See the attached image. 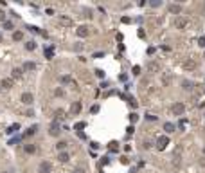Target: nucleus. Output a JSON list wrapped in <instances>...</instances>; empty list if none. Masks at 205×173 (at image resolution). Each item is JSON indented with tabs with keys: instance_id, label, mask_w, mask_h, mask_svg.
I'll return each mask as SVG.
<instances>
[{
	"instance_id": "nucleus-15",
	"label": "nucleus",
	"mask_w": 205,
	"mask_h": 173,
	"mask_svg": "<svg viewBox=\"0 0 205 173\" xmlns=\"http://www.w3.org/2000/svg\"><path fill=\"white\" fill-rule=\"evenodd\" d=\"M58 159H59V162H68V159H70V155H68L67 151H59Z\"/></svg>"
},
{
	"instance_id": "nucleus-19",
	"label": "nucleus",
	"mask_w": 205,
	"mask_h": 173,
	"mask_svg": "<svg viewBox=\"0 0 205 173\" xmlns=\"http://www.w3.org/2000/svg\"><path fill=\"white\" fill-rule=\"evenodd\" d=\"M164 130H166V134H173V132H175V124L173 123H166V124H164Z\"/></svg>"
},
{
	"instance_id": "nucleus-24",
	"label": "nucleus",
	"mask_w": 205,
	"mask_h": 173,
	"mask_svg": "<svg viewBox=\"0 0 205 173\" xmlns=\"http://www.w3.org/2000/svg\"><path fill=\"white\" fill-rule=\"evenodd\" d=\"M36 130H38V126H31V128L25 132V137H31V135H34V134H36Z\"/></svg>"
},
{
	"instance_id": "nucleus-40",
	"label": "nucleus",
	"mask_w": 205,
	"mask_h": 173,
	"mask_svg": "<svg viewBox=\"0 0 205 173\" xmlns=\"http://www.w3.org/2000/svg\"><path fill=\"white\" fill-rule=\"evenodd\" d=\"M198 43H200V45H202V47H205V36H202L200 40H198Z\"/></svg>"
},
{
	"instance_id": "nucleus-11",
	"label": "nucleus",
	"mask_w": 205,
	"mask_h": 173,
	"mask_svg": "<svg viewBox=\"0 0 205 173\" xmlns=\"http://www.w3.org/2000/svg\"><path fill=\"white\" fill-rule=\"evenodd\" d=\"M78 36L79 38H86L88 36V27H86V25H81V27H78Z\"/></svg>"
},
{
	"instance_id": "nucleus-30",
	"label": "nucleus",
	"mask_w": 205,
	"mask_h": 173,
	"mask_svg": "<svg viewBox=\"0 0 205 173\" xmlns=\"http://www.w3.org/2000/svg\"><path fill=\"white\" fill-rule=\"evenodd\" d=\"M160 4H162V0H151V2H149V5H151V7H158Z\"/></svg>"
},
{
	"instance_id": "nucleus-2",
	"label": "nucleus",
	"mask_w": 205,
	"mask_h": 173,
	"mask_svg": "<svg viewBox=\"0 0 205 173\" xmlns=\"http://www.w3.org/2000/svg\"><path fill=\"white\" fill-rule=\"evenodd\" d=\"M183 112H185V105H183V103L178 101V103L173 105V114H175V116H182Z\"/></svg>"
},
{
	"instance_id": "nucleus-12",
	"label": "nucleus",
	"mask_w": 205,
	"mask_h": 173,
	"mask_svg": "<svg viewBox=\"0 0 205 173\" xmlns=\"http://www.w3.org/2000/svg\"><path fill=\"white\" fill-rule=\"evenodd\" d=\"M79 112H81V103H79V101L72 103V106H70V114L76 116V114H79Z\"/></svg>"
},
{
	"instance_id": "nucleus-32",
	"label": "nucleus",
	"mask_w": 205,
	"mask_h": 173,
	"mask_svg": "<svg viewBox=\"0 0 205 173\" xmlns=\"http://www.w3.org/2000/svg\"><path fill=\"white\" fill-rule=\"evenodd\" d=\"M137 119H139V116H137V114H131V116H129V123H137Z\"/></svg>"
},
{
	"instance_id": "nucleus-36",
	"label": "nucleus",
	"mask_w": 205,
	"mask_h": 173,
	"mask_svg": "<svg viewBox=\"0 0 205 173\" xmlns=\"http://www.w3.org/2000/svg\"><path fill=\"white\" fill-rule=\"evenodd\" d=\"M54 94H56V96H63V89H56V90H54Z\"/></svg>"
},
{
	"instance_id": "nucleus-31",
	"label": "nucleus",
	"mask_w": 205,
	"mask_h": 173,
	"mask_svg": "<svg viewBox=\"0 0 205 173\" xmlns=\"http://www.w3.org/2000/svg\"><path fill=\"white\" fill-rule=\"evenodd\" d=\"M61 83H72V78L70 76H63L61 78Z\"/></svg>"
},
{
	"instance_id": "nucleus-4",
	"label": "nucleus",
	"mask_w": 205,
	"mask_h": 173,
	"mask_svg": "<svg viewBox=\"0 0 205 173\" xmlns=\"http://www.w3.org/2000/svg\"><path fill=\"white\" fill-rule=\"evenodd\" d=\"M59 132H61V126H59V123H56V121H54V123L51 124V130H49V134H51L52 137H56V135H59Z\"/></svg>"
},
{
	"instance_id": "nucleus-14",
	"label": "nucleus",
	"mask_w": 205,
	"mask_h": 173,
	"mask_svg": "<svg viewBox=\"0 0 205 173\" xmlns=\"http://www.w3.org/2000/svg\"><path fill=\"white\" fill-rule=\"evenodd\" d=\"M59 22L63 25H72V18L67 16V15H59Z\"/></svg>"
},
{
	"instance_id": "nucleus-41",
	"label": "nucleus",
	"mask_w": 205,
	"mask_h": 173,
	"mask_svg": "<svg viewBox=\"0 0 205 173\" xmlns=\"http://www.w3.org/2000/svg\"><path fill=\"white\" fill-rule=\"evenodd\" d=\"M72 173H86V171H85L83 168H76V170H74V171H72Z\"/></svg>"
},
{
	"instance_id": "nucleus-6",
	"label": "nucleus",
	"mask_w": 205,
	"mask_h": 173,
	"mask_svg": "<svg viewBox=\"0 0 205 173\" xmlns=\"http://www.w3.org/2000/svg\"><path fill=\"white\" fill-rule=\"evenodd\" d=\"M51 170H52V164L49 161H43L40 164V173H51Z\"/></svg>"
},
{
	"instance_id": "nucleus-5",
	"label": "nucleus",
	"mask_w": 205,
	"mask_h": 173,
	"mask_svg": "<svg viewBox=\"0 0 205 173\" xmlns=\"http://www.w3.org/2000/svg\"><path fill=\"white\" fill-rule=\"evenodd\" d=\"M20 99H22V103H24V105H31V103L34 101V97H32V94H31V92H24Z\"/></svg>"
},
{
	"instance_id": "nucleus-43",
	"label": "nucleus",
	"mask_w": 205,
	"mask_h": 173,
	"mask_svg": "<svg viewBox=\"0 0 205 173\" xmlns=\"http://www.w3.org/2000/svg\"><path fill=\"white\" fill-rule=\"evenodd\" d=\"M200 164H202V166H205V161H203V159H202V162H200Z\"/></svg>"
},
{
	"instance_id": "nucleus-44",
	"label": "nucleus",
	"mask_w": 205,
	"mask_h": 173,
	"mask_svg": "<svg viewBox=\"0 0 205 173\" xmlns=\"http://www.w3.org/2000/svg\"><path fill=\"white\" fill-rule=\"evenodd\" d=\"M203 155H205V146H203Z\"/></svg>"
},
{
	"instance_id": "nucleus-1",
	"label": "nucleus",
	"mask_w": 205,
	"mask_h": 173,
	"mask_svg": "<svg viewBox=\"0 0 205 173\" xmlns=\"http://www.w3.org/2000/svg\"><path fill=\"white\" fill-rule=\"evenodd\" d=\"M146 69H148V72H151V74H156V72H160V63L158 61H148Z\"/></svg>"
},
{
	"instance_id": "nucleus-46",
	"label": "nucleus",
	"mask_w": 205,
	"mask_h": 173,
	"mask_svg": "<svg viewBox=\"0 0 205 173\" xmlns=\"http://www.w3.org/2000/svg\"><path fill=\"white\" fill-rule=\"evenodd\" d=\"M203 58H205V54H203Z\"/></svg>"
},
{
	"instance_id": "nucleus-22",
	"label": "nucleus",
	"mask_w": 205,
	"mask_h": 173,
	"mask_svg": "<svg viewBox=\"0 0 205 173\" xmlns=\"http://www.w3.org/2000/svg\"><path fill=\"white\" fill-rule=\"evenodd\" d=\"M16 130H20V124H18V123H16V124H11V126H9V128L5 130V132H7V134H15Z\"/></svg>"
},
{
	"instance_id": "nucleus-13",
	"label": "nucleus",
	"mask_w": 205,
	"mask_h": 173,
	"mask_svg": "<svg viewBox=\"0 0 205 173\" xmlns=\"http://www.w3.org/2000/svg\"><path fill=\"white\" fill-rule=\"evenodd\" d=\"M182 89L183 90H193L194 89V83L189 81V79H183V81H182Z\"/></svg>"
},
{
	"instance_id": "nucleus-20",
	"label": "nucleus",
	"mask_w": 205,
	"mask_h": 173,
	"mask_svg": "<svg viewBox=\"0 0 205 173\" xmlns=\"http://www.w3.org/2000/svg\"><path fill=\"white\" fill-rule=\"evenodd\" d=\"M67 146H68V143H67V141H58V143H56V148H58V151H63V150L67 148Z\"/></svg>"
},
{
	"instance_id": "nucleus-8",
	"label": "nucleus",
	"mask_w": 205,
	"mask_h": 173,
	"mask_svg": "<svg viewBox=\"0 0 205 173\" xmlns=\"http://www.w3.org/2000/svg\"><path fill=\"white\" fill-rule=\"evenodd\" d=\"M185 25H187V18H182V16H180V18L175 20V27H176V29H183Z\"/></svg>"
},
{
	"instance_id": "nucleus-7",
	"label": "nucleus",
	"mask_w": 205,
	"mask_h": 173,
	"mask_svg": "<svg viewBox=\"0 0 205 173\" xmlns=\"http://www.w3.org/2000/svg\"><path fill=\"white\" fill-rule=\"evenodd\" d=\"M169 13H171V15H180V13H182V5L180 4H171L169 5Z\"/></svg>"
},
{
	"instance_id": "nucleus-17",
	"label": "nucleus",
	"mask_w": 205,
	"mask_h": 173,
	"mask_svg": "<svg viewBox=\"0 0 205 173\" xmlns=\"http://www.w3.org/2000/svg\"><path fill=\"white\" fill-rule=\"evenodd\" d=\"M36 69V63L34 61H25L24 63V70H34Z\"/></svg>"
},
{
	"instance_id": "nucleus-42",
	"label": "nucleus",
	"mask_w": 205,
	"mask_h": 173,
	"mask_svg": "<svg viewBox=\"0 0 205 173\" xmlns=\"http://www.w3.org/2000/svg\"><path fill=\"white\" fill-rule=\"evenodd\" d=\"M146 119H148V121H155L156 117H155V116H146Z\"/></svg>"
},
{
	"instance_id": "nucleus-25",
	"label": "nucleus",
	"mask_w": 205,
	"mask_h": 173,
	"mask_svg": "<svg viewBox=\"0 0 205 173\" xmlns=\"http://www.w3.org/2000/svg\"><path fill=\"white\" fill-rule=\"evenodd\" d=\"M25 49L27 51H34V49H36V43H34V42H27L25 43Z\"/></svg>"
},
{
	"instance_id": "nucleus-16",
	"label": "nucleus",
	"mask_w": 205,
	"mask_h": 173,
	"mask_svg": "<svg viewBox=\"0 0 205 173\" xmlns=\"http://www.w3.org/2000/svg\"><path fill=\"white\" fill-rule=\"evenodd\" d=\"M13 40H15V42H22V40H24V32L22 31H15V32H13Z\"/></svg>"
},
{
	"instance_id": "nucleus-9",
	"label": "nucleus",
	"mask_w": 205,
	"mask_h": 173,
	"mask_svg": "<svg viewBox=\"0 0 205 173\" xmlns=\"http://www.w3.org/2000/svg\"><path fill=\"white\" fill-rule=\"evenodd\" d=\"M0 86H2V89H5V90H9L11 86H13V78H4L2 83H0Z\"/></svg>"
},
{
	"instance_id": "nucleus-29",
	"label": "nucleus",
	"mask_w": 205,
	"mask_h": 173,
	"mask_svg": "<svg viewBox=\"0 0 205 173\" xmlns=\"http://www.w3.org/2000/svg\"><path fill=\"white\" fill-rule=\"evenodd\" d=\"M4 29L11 31V29H15V25H13V22H4Z\"/></svg>"
},
{
	"instance_id": "nucleus-10",
	"label": "nucleus",
	"mask_w": 205,
	"mask_h": 173,
	"mask_svg": "<svg viewBox=\"0 0 205 173\" xmlns=\"http://www.w3.org/2000/svg\"><path fill=\"white\" fill-rule=\"evenodd\" d=\"M183 69H185V70L196 69V61H194V59H185V61H183Z\"/></svg>"
},
{
	"instance_id": "nucleus-39",
	"label": "nucleus",
	"mask_w": 205,
	"mask_h": 173,
	"mask_svg": "<svg viewBox=\"0 0 205 173\" xmlns=\"http://www.w3.org/2000/svg\"><path fill=\"white\" fill-rule=\"evenodd\" d=\"M133 74L139 76V74H140V67H133Z\"/></svg>"
},
{
	"instance_id": "nucleus-33",
	"label": "nucleus",
	"mask_w": 205,
	"mask_h": 173,
	"mask_svg": "<svg viewBox=\"0 0 205 173\" xmlns=\"http://www.w3.org/2000/svg\"><path fill=\"white\" fill-rule=\"evenodd\" d=\"M95 76H97V78H105V72H102L101 69H97V70H95Z\"/></svg>"
},
{
	"instance_id": "nucleus-18",
	"label": "nucleus",
	"mask_w": 205,
	"mask_h": 173,
	"mask_svg": "<svg viewBox=\"0 0 205 173\" xmlns=\"http://www.w3.org/2000/svg\"><path fill=\"white\" fill-rule=\"evenodd\" d=\"M24 150H25V153H34V151H36V146H34V144H25L24 146Z\"/></svg>"
},
{
	"instance_id": "nucleus-35",
	"label": "nucleus",
	"mask_w": 205,
	"mask_h": 173,
	"mask_svg": "<svg viewBox=\"0 0 205 173\" xmlns=\"http://www.w3.org/2000/svg\"><path fill=\"white\" fill-rule=\"evenodd\" d=\"M94 58H97V59H99V58H105V52H95Z\"/></svg>"
},
{
	"instance_id": "nucleus-34",
	"label": "nucleus",
	"mask_w": 205,
	"mask_h": 173,
	"mask_svg": "<svg viewBox=\"0 0 205 173\" xmlns=\"http://www.w3.org/2000/svg\"><path fill=\"white\" fill-rule=\"evenodd\" d=\"M0 22H5V13L0 9Z\"/></svg>"
},
{
	"instance_id": "nucleus-37",
	"label": "nucleus",
	"mask_w": 205,
	"mask_h": 173,
	"mask_svg": "<svg viewBox=\"0 0 205 173\" xmlns=\"http://www.w3.org/2000/svg\"><path fill=\"white\" fill-rule=\"evenodd\" d=\"M142 148H146V150H148V148H151V143H148V141H144V143H142Z\"/></svg>"
},
{
	"instance_id": "nucleus-26",
	"label": "nucleus",
	"mask_w": 205,
	"mask_h": 173,
	"mask_svg": "<svg viewBox=\"0 0 205 173\" xmlns=\"http://www.w3.org/2000/svg\"><path fill=\"white\" fill-rule=\"evenodd\" d=\"M173 166H176V168L180 166V155H178V153L173 155Z\"/></svg>"
},
{
	"instance_id": "nucleus-45",
	"label": "nucleus",
	"mask_w": 205,
	"mask_h": 173,
	"mask_svg": "<svg viewBox=\"0 0 205 173\" xmlns=\"http://www.w3.org/2000/svg\"><path fill=\"white\" fill-rule=\"evenodd\" d=\"M0 42H2V34H0Z\"/></svg>"
},
{
	"instance_id": "nucleus-3",
	"label": "nucleus",
	"mask_w": 205,
	"mask_h": 173,
	"mask_svg": "<svg viewBox=\"0 0 205 173\" xmlns=\"http://www.w3.org/2000/svg\"><path fill=\"white\" fill-rule=\"evenodd\" d=\"M167 144H169L167 135H162V137H158V141H156V148H158V150H166Z\"/></svg>"
},
{
	"instance_id": "nucleus-21",
	"label": "nucleus",
	"mask_w": 205,
	"mask_h": 173,
	"mask_svg": "<svg viewBox=\"0 0 205 173\" xmlns=\"http://www.w3.org/2000/svg\"><path fill=\"white\" fill-rule=\"evenodd\" d=\"M22 70H24V69H18V67H15V69L11 70V76H13V78H20V76H22Z\"/></svg>"
},
{
	"instance_id": "nucleus-23",
	"label": "nucleus",
	"mask_w": 205,
	"mask_h": 173,
	"mask_svg": "<svg viewBox=\"0 0 205 173\" xmlns=\"http://www.w3.org/2000/svg\"><path fill=\"white\" fill-rule=\"evenodd\" d=\"M162 83H164V86H167L169 83H171V74L167 72V74H164V78H162Z\"/></svg>"
},
{
	"instance_id": "nucleus-38",
	"label": "nucleus",
	"mask_w": 205,
	"mask_h": 173,
	"mask_svg": "<svg viewBox=\"0 0 205 173\" xmlns=\"http://www.w3.org/2000/svg\"><path fill=\"white\" fill-rule=\"evenodd\" d=\"M45 56H47V58H52V49H47V51H45Z\"/></svg>"
},
{
	"instance_id": "nucleus-27",
	"label": "nucleus",
	"mask_w": 205,
	"mask_h": 173,
	"mask_svg": "<svg viewBox=\"0 0 205 173\" xmlns=\"http://www.w3.org/2000/svg\"><path fill=\"white\" fill-rule=\"evenodd\" d=\"M65 117V112L63 110H58L56 112V123H59V119H63Z\"/></svg>"
},
{
	"instance_id": "nucleus-28",
	"label": "nucleus",
	"mask_w": 205,
	"mask_h": 173,
	"mask_svg": "<svg viewBox=\"0 0 205 173\" xmlns=\"http://www.w3.org/2000/svg\"><path fill=\"white\" fill-rule=\"evenodd\" d=\"M85 126H86V123H83V121L76 123V124H74V130H81V128H85Z\"/></svg>"
}]
</instances>
